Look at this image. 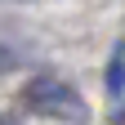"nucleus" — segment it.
Here are the masks:
<instances>
[{"mask_svg": "<svg viewBox=\"0 0 125 125\" xmlns=\"http://www.w3.org/2000/svg\"><path fill=\"white\" fill-rule=\"evenodd\" d=\"M18 98H22V107L31 116H54V121H72V125H85L89 121L85 98L62 81V76H31Z\"/></svg>", "mask_w": 125, "mask_h": 125, "instance_id": "f257e3e1", "label": "nucleus"}]
</instances>
